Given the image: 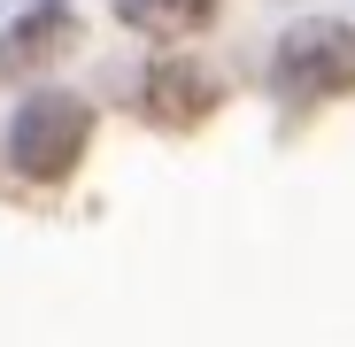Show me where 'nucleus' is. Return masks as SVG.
I'll return each mask as SVG.
<instances>
[{
	"instance_id": "obj_2",
	"label": "nucleus",
	"mask_w": 355,
	"mask_h": 347,
	"mask_svg": "<svg viewBox=\"0 0 355 347\" xmlns=\"http://www.w3.org/2000/svg\"><path fill=\"white\" fill-rule=\"evenodd\" d=\"M278 93L293 100H340L355 93V24H332V16H309L278 39V62H270Z\"/></svg>"
},
{
	"instance_id": "obj_3",
	"label": "nucleus",
	"mask_w": 355,
	"mask_h": 347,
	"mask_svg": "<svg viewBox=\"0 0 355 347\" xmlns=\"http://www.w3.org/2000/svg\"><path fill=\"white\" fill-rule=\"evenodd\" d=\"M209 108H216V78L193 70V62H155L139 78V116L162 124V132H193Z\"/></svg>"
},
{
	"instance_id": "obj_4",
	"label": "nucleus",
	"mask_w": 355,
	"mask_h": 347,
	"mask_svg": "<svg viewBox=\"0 0 355 347\" xmlns=\"http://www.w3.org/2000/svg\"><path fill=\"white\" fill-rule=\"evenodd\" d=\"M216 8H224V0H116V16L139 24V31H155V39H186V31H201Z\"/></svg>"
},
{
	"instance_id": "obj_1",
	"label": "nucleus",
	"mask_w": 355,
	"mask_h": 347,
	"mask_svg": "<svg viewBox=\"0 0 355 347\" xmlns=\"http://www.w3.org/2000/svg\"><path fill=\"white\" fill-rule=\"evenodd\" d=\"M85 139H93V108L78 93H31L16 108V124H8V154L24 178L54 186V178H70V170L85 162Z\"/></svg>"
}]
</instances>
